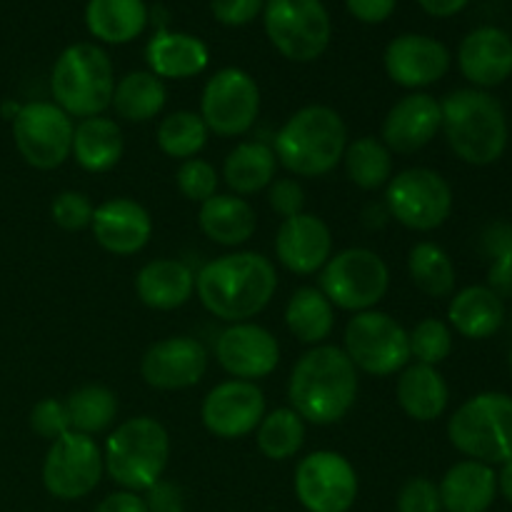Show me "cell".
I'll return each mask as SVG.
<instances>
[{
  "instance_id": "6da1fadb",
  "label": "cell",
  "mask_w": 512,
  "mask_h": 512,
  "mask_svg": "<svg viewBox=\"0 0 512 512\" xmlns=\"http://www.w3.org/2000/svg\"><path fill=\"white\" fill-rule=\"evenodd\" d=\"M195 290L215 318L225 323H248L268 308L278 290L275 265L260 253H230L205 265L195 278Z\"/></svg>"
},
{
  "instance_id": "7a4b0ae2",
  "label": "cell",
  "mask_w": 512,
  "mask_h": 512,
  "mask_svg": "<svg viewBox=\"0 0 512 512\" xmlns=\"http://www.w3.org/2000/svg\"><path fill=\"white\" fill-rule=\"evenodd\" d=\"M288 400L308 423H340L358 400V370L343 348L315 345L290 373Z\"/></svg>"
},
{
  "instance_id": "3957f363",
  "label": "cell",
  "mask_w": 512,
  "mask_h": 512,
  "mask_svg": "<svg viewBox=\"0 0 512 512\" xmlns=\"http://www.w3.org/2000/svg\"><path fill=\"white\" fill-rule=\"evenodd\" d=\"M448 145L463 163L493 165L508 148V118L495 95L480 88L453 90L440 103Z\"/></svg>"
},
{
  "instance_id": "277c9868",
  "label": "cell",
  "mask_w": 512,
  "mask_h": 512,
  "mask_svg": "<svg viewBox=\"0 0 512 512\" xmlns=\"http://www.w3.org/2000/svg\"><path fill=\"white\" fill-rule=\"evenodd\" d=\"M348 148V128L338 110L308 105L285 120L275 135L278 163L300 178H320L338 168Z\"/></svg>"
},
{
  "instance_id": "5b68a950",
  "label": "cell",
  "mask_w": 512,
  "mask_h": 512,
  "mask_svg": "<svg viewBox=\"0 0 512 512\" xmlns=\"http://www.w3.org/2000/svg\"><path fill=\"white\" fill-rule=\"evenodd\" d=\"M50 90L58 108L70 118H95L113 103L115 73L108 53L95 43L68 45L50 73Z\"/></svg>"
},
{
  "instance_id": "8992f818",
  "label": "cell",
  "mask_w": 512,
  "mask_h": 512,
  "mask_svg": "<svg viewBox=\"0 0 512 512\" xmlns=\"http://www.w3.org/2000/svg\"><path fill=\"white\" fill-rule=\"evenodd\" d=\"M170 458V438L163 423L140 415L120 423L105 443V473L130 493L148 490L163 478Z\"/></svg>"
},
{
  "instance_id": "52a82bcc",
  "label": "cell",
  "mask_w": 512,
  "mask_h": 512,
  "mask_svg": "<svg viewBox=\"0 0 512 512\" xmlns=\"http://www.w3.org/2000/svg\"><path fill=\"white\" fill-rule=\"evenodd\" d=\"M455 450L485 465L512 460V398L505 393H480L465 400L448 423Z\"/></svg>"
},
{
  "instance_id": "ba28073f",
  "label": "cell",
  "mask_w": 512,
  "mask_h": 512,
  "mask_svg": "<svg viewBox=\"0 0 512 512\" xmlns=\"http://www.w3.org/2000/svg\"><path fill=\"white\" fill-rule=\"evenodd\" d=\"M263 23L273 48L293 63L318 60L333 35L323 0H265Z\"/></svg>"
},
{
  "instance_id": "9c48e42d",
  "label": "cell",
  "mask_w": 512,
  "mask_h": 512,
  "mask_svg": "<svg viewBox=\"0 0 512 512\" xmlns=\"http://www.w3.org/2000/svg\"><path fill=\"white\" fill-rule=\"evenodd\" d=\"M390 270L378 253L368 248H348L330 258L320 270V293L333 308L365 313L385 298Z\"/></svg>"
},
{
  "instance_id": "30bf717a",
  "label": "cell",
  "mask_w": 512,
  "mask_h": 512,
  "mask_svg": "<svg viewBox=\"0 0 512 512\" xmlns=\"http://www.w3.org/2000/svg\"><path fill=\"white\" fill-rule=\"evenodd\" d=\"M345 355L355 370L388 378L410 363L408 330L380 310L355 313L345 325Z\"/></svg>"
},
{
  "instance_id": "8fae6325",
  "label": "cell",
  "mask_w": 512,
  "mask_h": 512,
  "mask_svg": "<svg viewBox=\"0 0 512 512\" xmlns=\"http://www.w3.org/2000/svg\"><path fill=\"white\" fill-rule=\"evenodd\" d=\"M390 218L418 233L440 228L453 213V188L430 168H408L390 178L385 190Z\"/></svg>"
},
{
  "instance_id": "7c38bea8",
  "label": "cell",
  "mask_w": 512,
  "mask_h": 512,
  "mask_svg": "<svg viewBox=\"0 0 512 512\" xmlns=\"http://www.w3.org/2000/svg\"><path fill=\"white\" fill-rule=\"evenodd\" d=\"M73 120L55 103L20 105L13 118V140L20 158L35 170H55L70 158L73 150Z\"/></svg>"
},
{
  "instance_id": "4fadbf2b",
  "label": "cell",
  "mask_w": 512,
  "mask_h": 512,
  "mask_svg": "<svg viewBox=\"0 0 512 512\" xmlns=\"http://www.w3.org/2000/svg\"><path fill=\"white\" fill-rule=\"evenodd\" d=\"M260 113V88L253 75L240 68H223L205 83L200 118L223 138L248 133Z\"/></svg>"
},
{
  "instance_id": "5bb4252c",
  "label": "cell",
  "mask_w": 512,
  "mask_h": 512,
  "mask_svg": "<svg viewBox=\"0 0 512 512\" xmlns=\"http://www.w3.org/2000/svg\"><path fill=\"white\" fill-rule=\"evenodd\" d=\"M103 453L90 435L68 430L53 440L43 463V485L53 498L80 500L103 478Z\"/></svg>"
},
{
  "instance_id": "9a60e30c",
  "label": "cell",
  "mask_w": 512,
  "mask_h": 512,
  "mask_svg": "<svg viewBox=\"0 0 512 512\" xmlns=\"http://www.w3.org/2000/svg\"><path fill=\"white\" fill-rule=\"evenodd\" d=\"M295 495L308 512H348L358 498V473L340 453L315 450L295 468Z\"/></svg>"
},
{
  "instance_id": "2e32d148",
  "label": "cell",
  "mask_w": 512,
  "mask_h": 512,
  "mask_svg": "<svg viewBox=\"0 0 512 512\" xmlns=\"http://www.w3.org/2000/svg\"><path fill=\"white\" fill-rule=\"evenodd\" d=\"M200 418L208 433L220 440H238L255 433L265 418V395L250 380H225L203 400Z\"/></svg>"
},
{
  "instance_id": "e0dca14e",
  "label": "cell",
  "mask_w": 512,
  "mask_h": 512,
  "mask_svg": "<svg viewBox=\"0 0 512 512\" xmlns=\"http://www.w3.org/2000/svg\"><path fill=\"white\" fill-rule=\"evenodd\" d=\"M208 370V353L203 343L190 335L163 338L145 350L140 360V375L150 388L185 390L203 380Z\"/></svg>"
},
{
  "instance_id": "ac0fdd59",
  "label": "cell",
  "mask_w": 512,
  "mask_h": 512,
  "mask_svg": "<svg viewBox=\"0 0 512 512\" xmlns=\"http://www.w3.org/2000/svg\"><path fill=\"white\" fill-rule=\"evenodd\" d=\"M215 358L235 380L268 378L280 363V345L270 330L255 323H233L215 340Z\"/></svg>"
},
{
  "instance_id": "d6986e66",
  "label": "cell",
  "mask_w": 512,
  "mask_h": 512,
  "mask_svg": "<svg viewBox=\"0 0 512 512\" xmlns=\"http://www.w3.org/2000/svg\"><path fill=\"white\" fill-rule=\"evenodd\" d=\"M385 73L400 88H428L450 70V50L430 35L405 33L390 40L383 55Z\"/></svg>"
},
{
  "instance_id": "ffe728a7",
  "label": "cell",
  "mask_w": 512,
  "mask_h": 512,
  "mask_svg": "<svg viewBox=\"0 0 512 512\" xmlns=\"http://www.w3.org/2000/svg\"><path fill=\"white\" fill-rule=\"evenodd\" d=\"M275 255L290 273L313 275L333 258V235L318 215H293L283 220L275 235Z\"/></svg>"
},
{
  "instance_id": "44dd1931",
  "label": "cell",
  "mask_w": 512,
  "mask_h": 512,
  "mask_svg": "<svg viewBox=\"0 0 512 512\" xmlns=\"http://www.w3.org/2000/svg\"><path fill=\"white\" fill-rule=\"evenodd\" d=\"M440 125H443V110L438 100L428 93H410L385 115L383 143L390 153H418L438 135Z\"/></svg>"
},
{
  "instance_id": "7402d4cb",
  "label": "cell",
  "mask_w": 512,
  "mask_h": 512,
  "mask_svg": "<svg viewBox=\"0 0 512 512\" xmlns=\"http://www.w3.org/2000/svg\"><path fill=\"white\" fill-rule=\"evenodd\" d=\"M460 73L475 88H495L512 75V38L495 25L475 28L458 48Z\"/></svg>"
},
{
  "instance_id": "603a6c76",
  "label": "cell",
  "mask_w": 512,
  "mask_h": 512,
  "mask_svg": "<svg viewBox=\"0 0 512 512\" xmlns=\"http://www.w3.org/2000/svg\"><path fill=\"white\" fill-rule=\"evenodd\" d=\"M95 240L113 255H135L148 245L153 235V220L148 210L130 198H113L98 205L93 213Z\"/></svg>"
},
{
  "instance_id": "cb8c5ba5",
  "label": "cell",
  "mask_w": 512,
  "mask_h": 512,
  "mask_svg": "<svg viewBox=\"0 0 512 512\" xmlns=\"http://www.w3.org/2000/svg\"><path fill=\"white\" fill-rule=\"evenodd\" d=\"M145 60L150 65V73L163 78H195L203 73L210 63L208 45L200 38L188 33H170V30H158L153 40L145 48Z\"/></svg>"
},
{
  "instance_id": "d4e9b609",
  "label": "cell",
  "mask_w": 512,
  "mask_h": 512,
  "mask_svg": "<svg viewBox=\"0 0 512 512\" xmlns=\"http://www.w3.org/2000/svg\"><path fill=\"white\" fill-rule=\"evenodd\" d=\"M438 490L448 512H485L498 495V475L490 465L463 460L445 473Z\"/></svg>"
},
{
  "instance_id": "484cf974",
  "label": "cell",
  "mask_w": 512,
  "mask_h": 512,
  "mask_svg": "<svg viewBox=\"0 0 512 512\" xmlns=\"http://www.w3.org/2000/svg\"><path fill=\"white\" fill-rule=\"evenodd\" d=\"M135 290L143 305L153 310H175L193 298L195 275L180 260H150L135 278Z\"/></svg>"
},
{
  "instance_id": "4316f807",
  "label": "cell",
  "mask_w": 512,
  "mask_h": 512,
  "mask_svg": "<svg viewBox=\"0 0 512 512\" xmlns=\"http://www.w3.org/2000/svg\"><path fill=\"white\" fill-rule=\"evenodd\" d=\"M395 395H398V403L403 408V413L408 418L418 420V423H433V420H438L445 413L450 400L448 383L438 373V368L423 363L403 368Z\"/></svg>"
},
{
  "instance_id": "83f0119b",
  "label": "cell",
  "mask_w": 512,
  "mask_h": 512,
  "mask_svg": "<svg viewBox=\"0 0 512 512\" xmlns=\"http://www.w3.org/2000/svg\"><path fill=\"white\" fill-rule=\"evenodd\" d=\"M448 318L463 338H493L505 323V303L488 285H470L450 300Z\"/></svg>"
},
{
  "instance_id": "f1b7e54d",
  "label": "cell",
  "mask_w": 512,
  "mask_h": 512,
  "mask_svg": "<svg viewBox=\"0 0 512 512\" xmlns=\"http://www.w3.org/2000/svg\"><path fill=\"white\" fill-rule=\"evenodd\" d=\"M198 223L200 230L213 243L235 248V245H243L253 238L255 228H258V215H255L253 205L245 198L213 195V198L200 205Z\"/></svg>"
},
{
  "instance_id": "f546056e",
  "label": "cell",
  "mask_w": 512,
  "mask_h": 512,
  "mask_svg": "<svg viewBox=\"0 0 512 512\" xmlns=\"http://www.w3.org/2000/svg\"><path fill=\"white\" fill-rule=\"evenodd\" d=\"M85 25L100 43H130L148 25V5L143 0H88Z\"/></svg>"
},
{
  "instance_id": "4dcf8cb0",
  "label": "cell",
  "mask_w": 512,
  "mask_h": 512,
  "mask_svg": "<svg viewBox=\"0 0 512 512\" xmlns=\"http://www.w3.org/2000/svg\"><path fill=\"white\" fill-rule=\"evenodd\" d=\"M123 133L115 120L95 115V118H83L73 130V155L78 165L88 173H105L115 168L123 158Z\"/></svg>"
},
{
  "instance_id": "1f68e13d",
  "label": "cell",
  "mask_w": 512,
  "mask_h": 512,
  "mask_svg": "<svg viewBox=\"0 0 512 512\" xmlns=\"http://www.w3.org/2000/svg\"><path fill=\"white\" fill-rule=\"evenodd\" d=\"M278 158L273 148L260 140H245L228 153L223 165V178L235 195H253L268 188L275 180Z\"/></svg>"
},
{
  "instance_id": "d6a6232c",
  "label": "cell",
  "mask_w": 512,
  "mask_h": 512,
  "mask_svg": "<svg viewBox=\"0 0 512 512\" xmlns=\"http://www.w3.org/2000/svg\"><path fill=\"white\" fill-rule=\"evenodd\" d=\"M168 90L165 83L150 70H135L120 78L113 90V108L128 123H148L165 108Z\"/></svg>"
},
{
  "instance_id": "836d02e7",
  "label": "cell",
  "mask_w": 512,
  "mask_h": 512,
  "mask_svg": "<svg viewBox=\"0 0 512 512\" xmlns=\"http://www.w3.org/2000/svg\"><path fill=\"white\" fill-rule=\"evenodd\" d=\"M285 323L300 343H323L335 328L333 303L320 293V288H298L285 308Z\"/></svg>"
},
{
  "instance_id": "e575fe53",
  "label": "cell",
  "mask_w": 512,
  "mask_h": 512,
  "mask_svg": "<svg viewBox=\"0 0 512 512\" xmlns=\"http://www.w3.org/2000/svg\"><path fill=\"white\" fill-rule=\"evenodd\" d=\"M65 413L73 433H83L93 438L115 423L118 415V398L105 385H83L73 390L65 400Z\"/></svg>"
},
{
  "instance_id": "d590c367",
  "label": "cell",
  "mask_w": 512,
  "mask_h": 512,
  "mask_svg": "<svg viewBox=\"0 0 512 512\" xmlns=\"http://www.w3.org/2000/svg\"><path fill=\"white\" fill-rule=\"evenodd\" d=\"M408 273L415 288L430 298H448L455 290V265L440 245L415 243L408 255Z\"/></svg>"
},
{
  "instance_id": "8d00e7d4",
  "label": "cell",
  "mask_w": 512,
  "mask_h": 512,
  "mask_svg": "<svg viewBox=\"0 0 512 512\" xmlns=\"http://www.w3.org/2000/svg\"><path fill=\"white\" fill-rule=\"evenodd\" d=\"M345 173L360 190H378L393 178V153L385 148L383 140L370 135L358 138L345 148Z\"/></svg>"
},
{
  "instance_id": "74e56055",
  "label": "cell",
  "mask_w": 512,
  "mask_h": 512,
  "mask_svg": "<svg viewBox=\"0 0 512 512\" xmlns=\"http://www.w3.org/2000/svg\"><path fill=\"white\" fill-rule=\"evenodd\" d=\"M258 448L270 460H288L300 453L305 443V420L293 408H275L265 413L258 430Z\"/></svg>"
},
{
  "instance_id": "f35d334b",
  "label": "cell",
  "mask_w": 512,
  "mask_h": 512,
  "mask_svg": "<svg viewBox=\"0 0 512 512\" xmlns=\"http://www.w3.org/2000/svg\"><path fill=\"white\" fill-rule=\"evenodd\" d=\"M208 125L203 123L198 113L190 110H175L165 115L158 125V148L165 155L178 160H190L205 148L208 143Z\"/></svg>"
},
{
  "instance_id": "ab89813d",
  "label": "cell",
  "mask_w": 512,
  "mask_h": 512,
  "mask_svg": "<svg viewBox=\"0 0 512 512\" xmlns=\"http://www.w3.org/2000/svg\"><path fill=\"white\" fill-rule=\"evenodd\" d=\"M410 358L423 365H440L453 350V333L438 318H425L408 333Z\"/></svg>"
},
{
  "instance_id": "60d3db41",
  "label": "cell",
  "mask_w": 512,
  "mask_h": 512,
  "mask_svg": "<svg viewBox=\"0 0 512 512\" xmlns=\"http://www.w3.org/2000/svg\"><path fill=\"white\" fill-rule=\"evenodd\" d=\"M175 183H178V190L183 193V198L203 205L218 190V173H215V168L208 160L190 158L183 160V165L178 168Z\"/></svg>"
},
{
  "instance_id": "b9f144b4",
  "label": "cell",
  "mask_w": 512,
  "mask_h": 512,
  "mask_svg": "<svg viewBox=\"0 0 512 512\" xmlns=\"http://www.w3.org/2000/svg\"><path fill=\"white\" fill-rule=\"evenodd\" d=\"M93 203L85 193H78V190H65V193L55 195L53 205H50V215H53V223L58 228L70 230H83L93 223Z\"/></svg>"
},
{
  "instance_id": "7bdbcfd3",
  "label": "cell",
  "mask_w": 512,
  "mask_h": 512,
  "mask_svg": "<svg viewBox=\"0 0 512 512\" xmlns=\"http://www.w3.org/2000/svg\"><path fill=\"white\" fill-rule=\"evenodd\" d=\"M30 428L45 440H58L60 435H65L70 430L68 413H65L63 400L55 398H43L40 403H35V408L30 410Z\"/></svg>"
},
{
  "instance_id": "ee69618b",
  "label": "cell",
  "mask_w": 512,
  "mask_h": 512,
  "mask_svg": "<svg viewBox=\"0 0 512 512\" xmlns=\"http://www.w3.org/2000/svg\"><path fill=\"white\" fill-rule=\"evenodd\" d=\"M398 512H443L438 485L428 478L408 480L398 495Z\"/></svg>"
},
{
  "instance_id": "f6af8a7d",
  "label": "cell",
  "mask_w": 512,
  "mask_h": 512,
  "mask_svg": "<svg viewBox=\"0 0 512 512\" xmlns=\"http://www.w3.org/2000/svg\"><path fill=\"white\" fill-rule=\"evenodd\" d=\"M268 203L283 220L300 215L305 208V190L298 180L278 178L268 185Z\"/></svg>"
},
{
  "instance_id": "bcb514c9",
  "label": "cell",
  "mask_w": 512,
  "mask_h": 512,
  "mask_svg": "<svg viewBox=\"0 0 512 512\" xmlns=\"http://www.w3.org/2000/svg\"><path fill=\"white\" fill-rule=\"evenodd\" d=\"M265 8V0H210L215 20L228 28H243L253 23Z\"/></svg>"
},
{
  "instance_id": "7dc6e473",
  "label": "cell",
  "mask_w": 512,
  "mask_h": 512,
  "mask_svg": "<svg viewBox=\"0 0 512 512\" xmlns=\"http://www.w3.org/2000/svg\"><path fill=\"white\" fill-rule=\"evenodd\" d=\"M148 498L145 505H148L150 512H183V490L173 483H165V480H158L153 488L145 490Z\"/></svg>"
},
{
  "instance_id": "c3c4849f",
  "label": "cell",
  "mask_w": 512,
  "mask_h": 512,
  "mask_svg": "<svg viewBox=\"0 0 512 512\" xmlns=\"http://www.w3.org/2000/svg\"><path fill=\"white\" fill-rule=\"evenodd\" d=\"M483 250L493 263L512 260V225L495 223L483 233Z\"/></svg>"
},
{
  "instance_id": "681fc988",
  "label": "cell",
  "mask_w": 512,
  "mask_h": 512,
  "mask_svg": "<svg viewBox=\"0 0 512 512\" xmlns=\"http://www.w3.org/2000/svg\"><path fill=\"white\" fill-rule=\"evenodd\" d=\"M345 5H348L350 15H353L355 20L368 25H378L385 23V20L393 15L398 0H345Z\"/></svg>"
},
{
  "instance_id": "f907efd6",
  "label": "cell",
  "mask_w": 512,
  "mask_h": 512,
  "mask_svg": "<svg viewBox=\"0 0 512 512\" xmlns=\"http://www.w3.org/2000/svg\"><path fill=\"white\" fill-rule=\"evenodd\" d=\"M95 512H150V510L138 493L120 490V493L108 495V498L95 508Z\"/></svg>"
},
{
  "instance_id": "816d5d0a",
  "label": "cell",
  "mask_w": 512,
  "mask_h": 512,
  "mask_svg": "<svg viewBox=\"0 0 512 512\" xmlns=\"http://www.w3.org/2000/svg\"><path fill=\"white\" fill-rule=\"evenodd\" d=\"M418 3L433 18H453L460 10L468 8L470 0H418Z\"/></svg>"
},
{
  "instance_id": "f5cc1de1",
  "label": "cell",
  "mask_w": 512,
  "mask_h": 512,
  "mask_svg": "<svg viewBox=\"0 0 512 512\" xmlns=\"http://www.w3.org/2000/svg\"><path fill=\"white\" fill-rule=\"evenodd\" d=\"M498 490L503 493V498L512 505V460L503 463V470L498 473Z\"/></svg>"
},
{
  "instance_id": "db71d44e",
  "label": "cell",
  "mask_w": 512,
  "mask_h": 512,
  "mask_svg": "<svg viewBox=\"0 0 512 512\" xmlns=\"http://www.w3.org/2000/svg\"><path fill=\"white\" fill-rule=\"evenodd\" d=\"M508 360H510V368H512V348H510V358Z\"/></svg>"
}]
</instances>
